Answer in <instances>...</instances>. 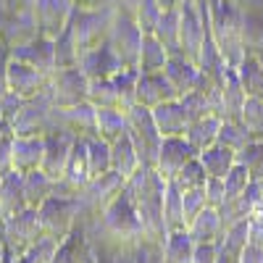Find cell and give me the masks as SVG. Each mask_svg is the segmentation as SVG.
<instances>
[{
	"label": "cell",
	"instance_id": "1",
	"mask_svg": "<svg viewBox=\"0 0 263 263\" xmlns=\"http://www.w3.org/2000/svg\"><path fill=\"white\" fill-rule=\"evenodd\" d=\"M208 32L221 53L227 69H237L245 53L242 42V3L239 0H205Z\"/></svg>",
	"mask_w": 263,
	"mask_h": 263
},
{
	"label": "cell",
	"instance_id": "2",
	"mask_svg": "<svg viewBox=\"0 0 263 263\" xmlns=\"http://www.w3.org/2000/svg\"><path fill=\"white\" fill-rule=\"evenodd\" d=\"M116 16V6L111 3H98V6H77L71 18H69V29L74 37L77 53H87L90 48H98L100 42H105L111 21Z\"/></svg>",
	"mask_w": 263,
	"mask_h": 263
},
{
	"label": "cell",
	"instance_id": "3",
	"mask_svg": "<svg viewBox=\"0 0 263 263\" xmlns=\"http://www.w3.org/2000/svg\"><path fill=\"white\" fill-rule=\"evenodd\" d=\"M37 221H40V232L42 239L61 245L77 227H79V200L71 197H50L37 208Z\"/></svg>",
	"mask_w": 263,
	"mask_h": 263
},
{
	"label": "cell",
	"instance_id": "4",
	"mask_svg": "<svg viewBox=\"0 0 263 263\" xmlns=\"http://www.w3.org/2000/svg\"><path fill=\"white\" fill-rule=\"evenodd\" d=\"M126 137L135 145L140 168H153L158 158V147L163 142L161 132L153 124V116L147 108L142 105H132L126 111Z\"/></svg>",
	"mask_w": 263,
	"mask_h": 263
},
{
	"label": "cell",
	"instance_id": "5",
	"mask_svg": "<svg viewBox=\"0 0 263 263\" xmlns=\"http://www.w3.org/2000/svg\"><path fill=\"white\" fill-rule=\"evenodd\" d=\"M105 42L111 45V50L116 53L124 69H137V58H140V48H142V29L137 27L135 16L126 11H116Z\"/></svg>",
	"mask_w": 263,
	"mask_h": 263
},
{
	"label": "cell",
	"instance_id": "6",
	"mask_svg": "<svg viewBox=\"0 0 263 263\" xmlns=\"http://www.w3.org/2000/svg\"><path fill=\"white\" fill-rule=\"evenodd\" d=\"M205 37H208L205 0H184L179 6V53L195 61Z\"/></svg>",
	"mask_w": 263,
	"mask_h": 263
},
{
	"label": "cell",
	"instance_id": "7",
	"mask_svg": "<svg viewBox=\"0 0 263 263\" xmlns=\"http://www.w3.org/2000/svg\"><path fill=\"white\" fill-rule=\"evenodd\" d=\"M0 237H3V245L6 250L13 255V258H21L27 255L40 239H42V232H40V221H37V211H24L13 218H6L0 221Z\"/></svg>",
	"mask_w": 263,
	"mask_h": 263
},
{
	"label": "cell",
	"instance_id": "8",
	"mask_svg": "<svg viewBox=\"0 0 263 263\" xmlns=\"http://www.w3.org/2000/svg\"><path fill=\"white\" fill-rule=\"evenodd\" d=\"M87 84H90V79L82 74L79 66H74V69H55L48 77L45 92L53 108H71L87 100Z\"/></svg>",
	"mask_w": 263,
	"mask_h": 263
},
{
	"label": "cell",
	"instance_id": "9",
	"mask_svg": "<svg viewBox=\"0 0 263 263\" xmlns=\"http://www.w3.org/2000/svg\"><path fill=\"white\" fill-rule=\"evenodd\" d=\"M74 8H77L74 0H32L37 34L48 37V40H55L66 29V24H69Z\"/></svg>",
	"mask_w": 263,
	"mask_h": 263
},
{
	"label": "cell",
	"instance_id": "10",
	"mask_svg": "<svg viewBox=\"0 0 263 263\" xmlns=\"http://www.w3.org/2000/svg\"><path fill=\"white\" fill-rule=\"evenodd\" d=\"M11 61L32 66V69H37L40 74L50 77L55 71V45H53V40L37 34V37H32L27 42L13 45L11 48Z\"/></svg>",
	"mask_w": 263,
	"mask_h": 263
},
{
	"label": "cell",
	"instance_id": "11",
	"mask_svg": "<svg viewBox=\"0 0 263 263\" xmlns=\"http://www.w3.org/2000/svg\"><path fill=\"white\" fill-rule=\"evenodd\" d=\"M192 158H197V153L190 147V142L184 137H163L161 147H158V158H156V174L163 182H171L177 177V171L190 163Z\"/></svg>",
	"mask_w": 263,
	"mask_h": 263
},
{
	"label": "cell",
	"instance_id": "12",
	"mask_svg": "<svg viewBox=\"0 0 263 263\" xmlns=\"http://www.w3.org/2000/svg\"><path fill=\"white\" fill-rule=\"evenodd\" d=\"M45 84H48L45 74H40L32 66H24V63L8 58V63H6V90L8 92H13L21 100H29L45 90Z\"/></svg>",
	"mask_w": 263,
	"mask_h": 263
},
{
	"label": "cell",
	"instance_id": "13",
	"mask_svg": "<svg viewBox=\"0 0 263 263\" xmlns=\"http://www.w3.org/2000/svg\"><path fill=\"white\" fill-rule=\"evenodd\" d=\"M245 90L239 84V77L234 69H227L218 79V119L221 121H239V114L245 108Z\"/></svg>",
	"mask_w": 263,
	"mask_h": 263
},
{
	"label": "cell",
	"instance_id": "14",
	"mask_svg": "<svg viewBox=\"0 0 263 263\" xmlns=\"http://www.w3.org/2000/svg\"><path fill=\"white\" fill-rule=\"evenodd\" d=\"M77 66L87 79H111L114 74H119L124 69L108 42H100L98 48H90L87 53H82Z\"/></svg>",
	"mask_w": 263,
	"mask_h": 263
},
{
	"label": "cell",
	"instance_id": "15",
	"mask_svg": "<svg viewBox=\"0 0 263 263\" xmlns=\"http://www.w3.org/2000/svg\"><path fill=\"white\" fill-rule=\"evenodd\" d=\"M163 77L168 79V84L174 87V92H177V98L192 92L197 84H200L203 79V71L197 69V63L190 61L187 55L177 53V55H168L166 66H163Z\"/></svg>",
	"mask_w": 263,
	"mask_h": 263
},
{
	"label": "cell",
	"instance_id": "16",
	"mask_svg": "<svg viewBox=\"0 0 263 263\" xmlns=\"http://www.w3.org/2000/svg\"><path fill=\"white\" fill-rule=\"evenodd\" d=\"M168 100H177V92H174V87H171L168 79L163 77V71L140 74V77H137V105L153 111L156 105L168 103Z\"/></svg>",
	"mask_w": 263,
	"mask_h": 263
},
{
	"label": "cell",
	"instance_id": "17",
	"mask_svg": "<svg viewBox=\"0 0 263 263\" xmlns=\"http://www.w3.org/2000/svg\"><path fill=\"white\" fill-rule=\"evenodd\" d=\"M153 116V124H156V129L161 132V137H184V132L190 126V119L184 114V108L177 100H168V103H161L150 111Z\"/></svg>",
	"mask_w": 263,
	"mask_h": 263
},
{
	"label": "cell",
	"instance_id": "18",
	"mask_svg": "<svg viewBox=\"0 0 263 263\" xmlns=\"http://www.w3.org/2000/svg\"><path fill=\"white\" fill-rule=\"evenodd\" d=\"M184 234L192 239V245H218L224 237L221 218H218L216 208H205L203 213H197L192 221L187 224Z\"/></svg>",
	"mask_w": 263,
	"mask_h": 263
},
{
	"label": "cell",
	"instance_id": "19",
	"mask_svg": "<svg viewBox=\"0 0 263 263\" xmlns=\"http://www.w3.org/2000/svg\"><path fill=\"white\" fill-rule=\"evenodd\" d=\"M13 171L16 174H32L42 163V153H45V137H13Z\"/></svg>",
	"mask_w": 263,
	"mask_h": 263
},
{
	"label": "cell",
	"instance_id": "20",
	"mask_svg": "<svg viewBox=\"0 0 263 263\" xmlns=\"http://www.w3.org/2000/svg\"><path fill=\"white\" fill-rule=\"evenodd\" d=\"M27 211L24 200V184H21V174H6L0 177V221L13 218Z\"/></svg>",
	"mask_w": 263,
	"mask_h": 263
},
{
	"label": "cell",
	"instance_id": "21",
	"mask_svg": "<svg viewBox=\"0 0 263 263\" xmlns=\"http://www.w3.org/2000/svg\"><path fill=\"white\" fill-rule=\"evenodd\" d=\"M221 119L218 116H205V119H197V121H192L190 126H187V132H184V140L190 142V147L200 156L203 150H208V147H213L216 145V140H218V129H221Z\"/></svg>",
	"mask_w": 263,
	"mask_h": 263
},
{
	"label": "cell",
	"instance_id": "22",
	"mask_svg": "<svg viewBox=\"0 0 263 263\" xmlns=\"http://www.w3.org/2000/svg\"><path fill=\"white\" fill-rule=\"evenodd\" d=\"M126 135V114L119 108H95V137L103 142H116Z\"/></svg>",
	"mask_w": 263,
	"mask_h": 263
},
{
	"label": "cell",
	"instance_id": "23",
	"mask_svg": "<svg viewBox=\"0 0 263 263\" xmlns=\"http://www.w3.org/2000/svg\"><path fill=\"white\" fill-rule=\"evenodd\" d=\"M21 184H24V200L29 211H37L45 200H50L53 192H55V182L50 177H45L40 168L32 174H24L21 177Z\"/></svg>",
	"mask_w": 263,
	"mask_h": 263
},
{
	"label": "cell",
	"instance_id": "24",
	"mask_svg": "<svg viewBox=\"0 0 263 263\" xmlns=\"http://www.w3.org/2000/svg\"><path fill=\"white\" fill-rule=\"evenodd\" d=\"M166 61H168V50L161 45V40L156 34H142V48H140V58H137V74L163 71Z\"/></svg>",
	"mask_w": 263,
	"mask_h": 263
},
{
	"label": "cell",
	"instance_id": "25",
	"mask_svg": "<svg viewBox=\"0 0 263 263\" xmlns=\"http://www.w3.org/2000/svg\"><path fill=\"white\" fill-rule=\"evenodd\" d=\"M197 161H200L208 179H224L229 174V168L237 163V156L229 153L227 147H221V145H213V147L203 150L200 156H197Z\"/></svg>",
	"mask_w": 263,
	"mask_h": 263
},
{
	"label": "cell",
	"instance_id": "26",
	"mask_svg": "<svg viewBox=\"0 0 263 263\" xmlns=\"http://www.w3.org/2000/svg\"><path fill=\"white\" fill-rule=\"evenodd\" d=\"M137 168H140V161H137V153H135L132 140L124 135L116 142H111V171L119 174V177L126 182Z\"/></svg>",
	"mask_w": 263,
	"mask_h": 263
},
{
	"label": "cell",
	"instance_id": "27",
	"mask_svg": "<svg viewBox=\"0 0 263 263\" xmlns=\"http://www.w3.org/2000/svg\"><path fill=\"white\" fill-rule=\"evenodd\" d=\"M161 216H163V227L168 234L174 232H184V211H182V192L166 182L163 190V200H161Z\"/></svg>",
	"mask_w": 263,
	"mask_h": 263
},
{
	"label": "cell",
	"instance_id": "28",
	"mask_svg": "<svg viewBox=\"0 0 263 263\" xmlns=\"http://www.w3.org/2000/svg\"><path fill=\"white\" fill-rule=\"evenodd\" d=\"M234 71L239 77V84H242L245 95L263 100V63L258 61V55H245Z\"/></svg>",
	"mask_w": 263,
	"mask_h": 263
},
{
	"label": "cell",
	"instance_id": "29",
	"mask_svg": "<svg viewBox=\"0 0 263 263\" xmlns=\"http://www.w3.org/2000/svg\"><path fill=\"white\" fill-rule=\"evenodd\" d=\"M153 34L161 40V45L168 50V55H177L179 53V8H166Z\"/></svg>",
	"mask_w": 263,
	"mask_h": 263
},
{
	"label": "cell",
	"instance_id": "30",
	"mask_svg": "<svg viewBox=\"0 0 263 263\" xmlns=\"http://www.w3.org/2000/svg\"><path fill=\"white\" fill-rule=\"evenodd\" d=\"M250 142H255V140L248 135V129L239 124V121H224L221 129H218V140H216V145L227 147L229 153H234V156H239V153H242Z\"/></svg>",
	"mask_w": 263,
	"mask_h": 263
},
{
	"label": "cell",
	"instance_id": "31",
	"mask_svg": "<svg viewBox=\"0 0 263 263\" xmlns=\"http://www.w3.org/2000/svg\"><path fill=\"white\" fill-rule=\"evenodd\" d=\"M87 166H90V179L111 171V145L103 142L100 137L87 140Z\"/></svg>",
	"mask_w": 263,
	"mask_h": 263
},
{
	"label": "cell",
	"instance_id": "32",
	"mask_svg": "<svg viewBox=\"0 0 263 263\" xmlns=\"http://www.w3.org/2000/svg\"><path fill=\"white\" fill-rule=\"evenodd\" d=\"M205 179H208V177H205L200 161L192 158L190 163H184V166L177 171V177L171 179V184L177 187L179 192H192V190H200V187L205 184Z\"/></svg>",
	"mask_w": 263,
	"mask_h": 263
},
{
	"label": "cell",
	"instance_id": "33",
	"mask_svg": "<svg viewBox=\"0 0 263 263\" xmlns=\"http://www.w3.org/2000/svg\"><path fill=\"white\" fill-rule=\"evenodd\" d=\"M250 211H253V205H250V200H248V195H242V197H234V200H227L221 208H218V218H221V229L227 232L229 227H234V224H242V221H248L250 218Z\"/></svg>",
	"mask_w": 263,
	"mask_h": 263
},
{
	"label": "cell",
	"instance_id": "34",
	"mask_svg": "<svg viewBox=\"0 0 263 263\" xmlns=\"http://www.w3.org/2000/svg\"><path fill=\"white\" fill-rule=\"evenodd\" d=\"M239 124L248 129V135L255 142H263V100L248 98L242 114H239Z\"/></svg>",
	"mask_w": 263,
	"mask_h": 263
},
{
	"label": "cell",
	"instance_id": "35",
	"mask_svg": "<svg viewBox=\"0 0 263 263\" xmlns=\"http://www.w3.org/2000/svg\"><path fill=\"white\" fill-rule=\"evenodd\" d=\"M237 163L248 171L250 182H263V142H250L237 156Z\"/></svg>",
	"mask_w": 263,
	"mask_h": 263
},
{
	"label": "cell",
	"instance_id": "36",
	"mask_svg": "<svg viewBox=\"0 0 263 263\" xmlns=\"http://www.w3.org/2000/svg\"><path fill=\"white\" fill-rule=\"evenodd\" d=\"M248 184H250V177H248V171L234 163L229 168V174L224 177V203L227 200H234V197H242L248 192Z\"/></svg>",
	"mask_w": 263,
	"mask_h": 263
},
{
	"label": "cell",
	"instance_id": "37",
	"mask_svg": "<svg viewBox=\"0 0 263 263\" xmlns=\"http://www.w3.org/2000/svg\"><path fill=\"white\" fill-rule=\"evenodd\" d=\"M208 205H205V195H203V187L200 190H192V192H182V211H184V229L187 224L197 213H203Z\"/></svg>",
	"mask_w": 263,
	"mask_h": 263
},
{
	"label": "cell",
	"instance_id": "38",
	"mask_svg": "<svg viewBox=\"0 0 263 263\" xmlns=\"http://www.w3.org/2000/svg\"><path fill=\"white\" fill-rule=\"evenodd\" d=\"M203 195H205V205L218 211L224 205V179H205Z\"/></svg>",
	"mask_w": 263,
	"mask_h": 263
},
{
	"label": "cell",
	"instance_id": "39",
	"mask_svg": "<svg viewBox=\"0 0 263 263\" xmlns=\"http://www.w3.org/2000/svg\"><path fill=\"white\" fill-rule=\"evenodd\" d=\"M248 248H255L263 253V218L258 216L248 218Z\"/></svg>",
	"mask_w": 263,
	"mask_h": 263
},
{
	"label": "cell",
	"instance_id": "40",
	"mask_svg": "<svg viewBox=\"0 0 263 263\" xmlns=\"http://www.w3.org/2000/svg\"><path fill=\"white\" fill-rule=\"evenodd\" d=\"M192 263H216V245H195Z\"/></svg>",
	"mask_w": 263,
	"mask_h": 263
},
{
	"label": "cell",
	"instance_id": "41",
	"mask_svg": "<svg viewBox=\"0 0 263 263\" xmlns=\"http://www.w3.org/2000/svg\"><path fill=\"white\" fill-rule=\"evenodd\" d=\"M239 258H242V253H234V250L216 245V263H239Z\"/></svg>",
	"mask_w": 263,
	"mask_h": 263
},
{
	"label": "cell",
	"instance_id": "42",
	"mask_svg": "<svg viewBox=\"0 0 263 263\" xmlns=\"http://www.w3.org/2000/svg\"><path fill=\"white\" fill-rule=\"evenodd\" d=\"M158 3H161V8L166 11V8H179L184 0H158Z\"/></svg>",
	"mask_w": 263,
	"mask_h": 263
},
{
	"label": "cell",
	"instance_id": "43",
	"mask_svg": "<svg viewBox=\"0 0 263 263\" xmlns=\"http://www.w3.org/2000/svg\"><path fill=\"white\" fill-rule=\"evenodd\" d=\"M74 3H77V0H74ZM79 3L82 6H98V3H103V0H79Z\"/></svg>",
	"mask_w": 263,
	"mask_h": 263
},
{
	"label": "cell",
	"instance_id": "44",
	"mask_svg": "<svg viewBox=\"0 0 263 263\" xmlns=\"http://www.w3.org/2000/svg\"><path fill=\"white\" fill-rule=\"evenodd\" d=\"M3 250H6V245H3V237H0V255H3Z\"/></svg>",
	"mask_w": 263,
	"mask_h": 263
},
{
	"label": "cell",
	"instance_id": "45",
	"mask_svg": "<svg viewBox=\"0 0 263 263\" xmlns=\"http://www.w3.org/2000/svg\"><path fill=\"white\" fill-rule=\"evenodd\" d=\"M258 61H260V63H263V53H260V55H258Z\"/></svg>",
	"mask_w": 263,
	"mask_h": 263
}]
</instances>
